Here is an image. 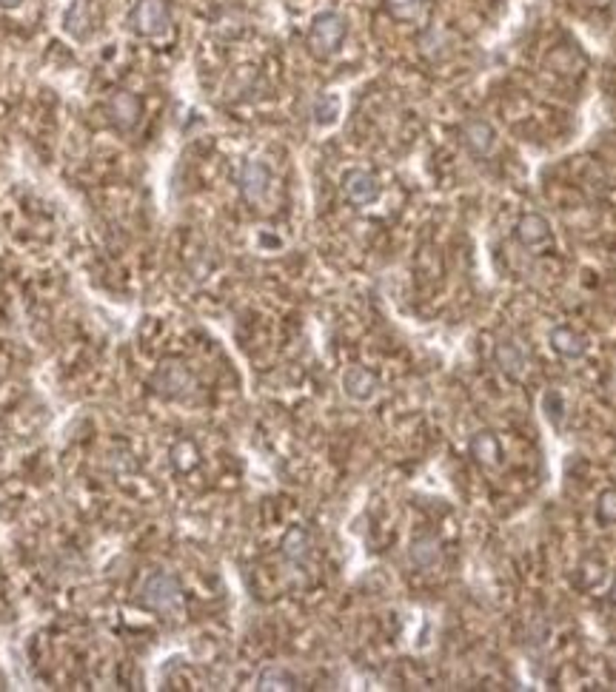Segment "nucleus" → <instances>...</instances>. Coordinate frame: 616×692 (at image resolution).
I'll return each instance as SVG.
<instances>
[{"mask_svg":"<svg viewBox=\"0 0 616 692\" xmlns=\"http://www.w3.org/2000/svg\"><path fill=\"white\" fill-rule=\"evenodd\" d=\"M109 112H112V120L120 125V128H132L140 117V100L129 92H120L112 97L109 103Z\"/></svg>","mask_w":616,"mask_h":692,"instance_id":"nucleus-12","label":"nucleus"},{"mask_svg":"<svg viewBox=\"0 0 616 692\" xmlns=\"http://www.w3.org/2000/svg\"><path fill=\"white\" fill-rule=\"evenodd\" d=\"M337 115H339V100H337L334 95H323L320 100H317V105H314V117H317V123L328 125V123H334V120H337Z\"/></svg>","mask_w":616,"mask_h":692,"instance_id":"nucleus-16","label":"nucleus"},{"mask_svg":"<svg viewBox=\"0 0 616 692\" xmlns=\"http://www.w3.org/2000/svg\"><path fill=\"white\" fill-rule=\"evenodd\" d=\"M294 687H297L294 676L283 667H268L258 678V689H294Z\"/></svg>","mask_w":616,"mask_h":692,"instance_id":"nucleus-15","label":"nucleus"},{"mask_svg":"<svg viewBox=\"0 0 616 692\" xmlns=\"http://www.w3.org/2000/svg\"><path fill=\"white\" fill-rule=\"evenodd\" d=\"M548 342H550V348H554L560 356H565V359H580L585 351H588V342H585V336L580 334V331H573V328H568V326H560V328H554L548 334Z\"/></svg>","mask_w":616,"mask_h":692,"instance_id":"nucleus-10","label":"nucleus"},{"mask_svg":"<svg viewBox=\"0 0 616 692\" xmlns=\"http://www.w3.org/2000/svg\"><path fill=\"white\" fill-rule=\"evenodd\" d=\"M494 362L500 371L508 379H522L528 371V354H525V345L520 339H500L497 348H494Z\"/></svg>","mask_w":616,"mask_h":692,"instance_id":"nucleus-5","label":"nucleus"},{"mask_svg":"<svg viewBox=\"0 0 616 692\" xmlns=\"http://www.w3.org/2000/svg\"><path fill=\"white\" fill-rule=\"evenodd\" d=\"M20 0H0V6H6V9H12V6H17Z\"/></svg>","mask_w":616,"mask_h":692,"instance_id":"nucleus-19","label":"nucleus"},{"mask_svg":"<svg viewBox=\"0 0 616 692\" xmlns=\"http://www.w3.org/2000/svg\"><path fill=\"white\" fill-rule=\"evenodd\" d=\"M377 376L371 371H366V367H348V371L343 374V391L357 399V402H369L374 399L377 394Z\"/></svg>","mask_w":616,"mask_h":692,"instance_id":"nucleus-9","label":"nucleus"},{"mask_svg":"<svg viewBox=\"0 0 616 692\" xmlns=\"http://www.w3.org/2000/svg\"><path fill=\"white\" fill-rule=\"evenodd\" d=\"M132 29L143 37H160L172 29V9L166 0H137L132 12Z\"/></svg>","mask_w":616,"mask_h":692,"instance_id":"nucleus-2","label":"nucleus"},{"mask_svg":"<svg viewBox=\"0 0 616 692\" xmlns=\"http://www.w3.org/2000/svg\"><path fill=\"white\" fill-rule=\"evenodd\" d=\"M611 596H613V601H616V581H613V590H611Z\"/></svg>","mask_w":616,"mask_h":692,"instance_id":"nucleus-20","label":"nucleus"},{"mask_svg":"<svg viewBox=\"0 0 616 692\" xmlns=\"http://www.w3.org/2000/svg\"><path fill=\"white\" fill-rule=\"evenodd\" d=\"M597 516L602 525H616V490H605L597 502Z\"/></svg>","mask_w":616,"mask_h":692,"instance_id":"nucleus-17","label":"nucleus"},{"mask_svg":"<svg viewBox=\"0 0 616 692\" xmlns=\"http://www.w3.org/2000/svg\"><path fill=\"white\" fill-rule=\"evenodd\" d=\"M545 410H548V419H554V425H560V422H562L565 402H562V396H560L557 391H550V394L545 396Z\"/></svg>","mask_w":616,"mask_h":692,"instance_id":"nucleus-18","label":"nucleus"},{"mask_svg":"<svg viewBox=\"0 0 616 692\" xmlns=\"http://www.w3.org/2000/svg\"><path fill=\"white\" fill-rule=\"evenodd\" d=\"M462 143L474 157H488L497 148V132L488 120L474 117V120H469L462 125Z\"/></svg>","mask_w":616,"mask_h":692,"instance_id":"nucleus-6","label":"nucleus"},{"mask_svg":"<svg viewBox=\"0 0 616 692\" xmlns=\"http://www.w3.org/2000/svg\"><path fill=\"white\" fill-rule=\"evenodd\" d=\"M409 556H411V565L417 570H434L442 558V550H439V542L434 536H422V538H417V542H411Z\"/></svg>","mask_w":616,"mask_h":692,"instance_id":"nucleus-11","label":"nucleus"},{"mask_svg":"<svg viewBox=\"0 0 616 692\" xmlns=\"http://www.w3.org/2000/svg\"><path fill=\"white\" fill-rule=\"evenodd\" d=\"M143 604L148 610L157 613H172L180 607V584L175 576L168 573H155L148 576L143 584Z\"/></svg>","mask_w":616,"mask_h":692,"instance_id":"nucleus-3","label":"nucleus"},{"mask_svg":"<svg viewBox=\"0 0 616 692\" xmlns=\"http://www.w3.org/2000/svg\"><path fill=\"white\" fill-rule=\"evenodd\" d=\"M343 194H346V200L354 203V206H371L379 197V183H377L374 175H369V171L351 168L343 175Z\"/></svg>","mask_w":616,"mask_h":692,"instance_id":"nucleus-4","label":"nucleus"},{"mask_svg":"<svg viewBox=\"0 0 616 692\" xmlns=\"http://www.w3.org/2000/svg\"><path fill=\"white\" fill-rule=\"evenodd\" d=\"M517 240H520L525 248H540V246H545V243L550 240V226H548V220L542 217V214H534V211L522 214L520 223H517Z\"/></svg>","mask_w":616,"mask_h":692,"instance_id":"nucleus-8","label":"nucleus"},{"mask_svg":"<svg viewBox=\"0 0 616 692\" xmlns=\"http://www.w3.org/2000/svg\"><path fill=\"white\" fill-rule=\"evenodd\" d=\"M283 556L291 565H303L311 556V536L303 527H291L283 538Z\"/></svg>","mask_w":616,"mask_h":692,"instance_id":"nucleus-14","label":"nucleus"},{"mask_svg":"<svg viewBox=\"0 0 616 692\" xmlns=\"http://www.w3.org/2000/svg\"><path fill=\"white\" fill-rule=\"evenodd\" d=\"M346 35H348L346 17L337 15V12H323V15L314 17V24L308 29V46H311L314 55L328 57L343 46Z\"/></svg>","mask_w":616,"mask_h":692,"instance_id":"nucleus-1","label":"nucleus"},{"mask_svg":"<svg viewBox=\"0 0 616 692\" xmlns=\"http://www.w3.org/2000/svg\"><path fill=\"white\" fill-rule=\"evenodd\" d=\"M471 456L482 467H497L500 465V442H497V436L488 434V430H480V434H474V439H471Z\"/></svg>","mask_w":616,"mask_h":692,"instance_id":"nucleus-13","label":"nucleus"},{"mask_svg":"<svg viewBox=\"0 0 616 692\" xmlns=\"http://www.w3.org/2000/svg\"><path fill=\"white\" fill-rule=\"evenodd\" d=\"M268 186H271V175H268L266 163L248 160L240 168V191H243V197L248 203H263L266 194H268Z\"/></svg>","mask_w":616,"mask_h":692,"instance_id":"nucleus-7","label":"nucleus"}]
</instances>
